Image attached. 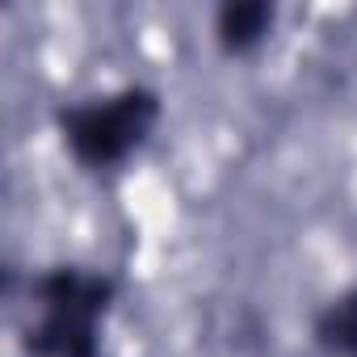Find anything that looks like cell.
Here are the masks:
<instances>
[{
    "instance_id": "6da1fadb",
    "label": "cell",
    "mask_w": 357,
    "mask_h": 357,
    "mask_svg": "<svg viewBox=\"0 0 357 357\" xmlns=\"http://www.w3.org/2000/svg\"><path fill=\"white\" fill-rule=\"evenodd\" d=\"M118 273L89 265H51L30 273L26 303L30 319L22 324L26 357H101V332L118 303Z\"/></svg>"
},
{
    "instance_id": "7a4b0ae2",
    "label": "cell",
    "mask_w": 357,
    "mask_h": 357,
    "mask_svg": "<svg viewBox=\"0 0 357 357\" xmlns=\"http://www.w3.org/2000/svg\"><path fill=\"white\" fill-rule=\"evenodd\" d=\"M164 118V97L147 84H122L101 97H84L55 114L68 155L89 172H114L147 147Z\"/></svg>"
},
{
    "instance_id": "3957f363",
    "label": "cell",
    "mask_w": 357,
    "mask_h": 357,
    "mask_svg": "<svg viewBox=\"0 0 357 357\" xmlns=\"http://www.w3.org/2000/svg\"><path fill=\"white\" fill-rule=\"evenodd\" d=\"M215 43L223 55L244 59L252 51H261L273 30H278V5L269 0H223L215 9Z\"/></svg>"
},
{
    "instance_id": "277c9868",
    "label": "cell",
    "mask_w": 357,
    "mask_h": 357,
    "mask_svg": "<svg viewBox=\"0 0 357 357\" xmlns=\"http://www.w3.org/2000/svg\"><path fill=\"white\" fill-rule=\"evenodd\" d=\"M311 344L319 357H357V286L319 303L311 315Z\"/></svg>"
},
{
    "instance_id": "5b68a950",
    "label": "cell",
    "mask_w": 357,
    "mask_h": 357,
    "mask_svg": "<svg viewBox=\"0 0 357 357\" xmlns=\"http://www.w3.org/2000/svg\"><path fill=\"white\" fill-rule=\"evenodd\" d=\"M219 344L223 357H269V328L252 307H236L219 328Z\"/></svg>"
}]
</instances>
